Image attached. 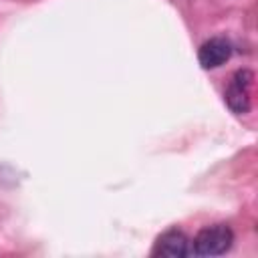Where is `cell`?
<instances>
[{
    "instance_id": "6da1fadb",
    "label": "cell",
    "mask_w": 258,
    "mask_h": 258,
    "mask_svg": "<svg viewBox=\"0 0 258 258\" xmlns=\"http://www.w3.org/2000/svg\"><path fill=\"white\" fill-rule=\"evenodd\" d=\"M234 232L228 224H212L202 228L191 240V254L196 256H218L230 250Z\"/></svg>"
},
{
    "instance_id": "7a4b0ae2",
    "label": "cell",
    "mask_w": 258,
    "mask_h": 258,
    "mask_svg": "<svg viewBox=\"0 0 258 258\" xmlns=\"http://www.w3.org/2000/svg\"><path fill=\"white\" fill-rule=\"evenodd\" d=\"M252 83H254V73L248 71V69H240L234 73L226 93H224V99L228 103V107L238 113V115H244L250 111V89H252Z\"/></svg>"
},
{
    "instance_id": "3957f363",
    "label": "cell",
    "mask_w": 258,
    "mask_h": 258,
    "mask_svg": "<svg viewBox=\"0 0 258 258\" xmlns=\"http://www.w3.org/2000/svg\"><path fill=\"white\" fill-rule=\"evenodd\" d=\"M153 256H167V258H181L191 254V240L177 228H171L163 232L155 246H153Z\"/></svg>"
},
{
    "instance_id": "277c9868",
    "label": "cell",
    "mask_w": 258,
    "mask_h": 258,
    "mask_svg": "<svg viewBox=\"0 0 258 258\" xmlns=\"http://www.w3.org/2000/svg\"><path fill=\"white\" fill-rule=\"evenodd\" d=\"M232 54V44L230 40L222 38V36H214L210 40H206L202 46H200V52H198V60L204 69H218L222 67Z\"/></svg>"
}]
</instances>
